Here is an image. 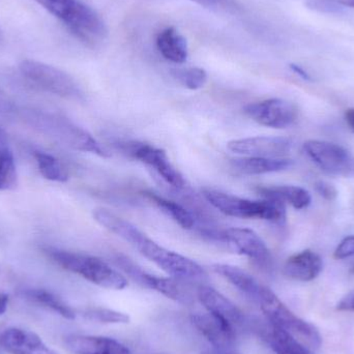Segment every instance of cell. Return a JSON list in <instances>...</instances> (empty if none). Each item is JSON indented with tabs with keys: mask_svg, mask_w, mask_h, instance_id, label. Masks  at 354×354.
Returning a JSON list of instances; mask_svg holds the SVG:
<instances>
[{
	"mask_svg": "<svg viewBox=\"0 0 354 354\" xmlns=\"http://www.w3.org/2000/svg\"><path fill=\"white\" fill-rule=\"evenodd\" d=\"M35 159L41 176L46 179L58 183H66L68 179V170L53 156L43 151H35Z\"/></svg>",
	"mask_w": 354,
	"mask_h": 354,
	"instance_id": "cell-27",
	"label": "cell"
},
{
	"mask_svg": "<svg viewBox=\"0 0 354 354\" xmlns=\"http://www.w3.org/2000/svg\"><path fill=\"white\" fill-rule=\"evenodd\" d=\"M315 189L326 200H335L338 196V191H337L336 187L330 183H326V181H317L315 183Z\"/></svg>",
	"mask_w": 354,
	"mask_h": 354,
	"instance_id": "cell-34",
	"label": "cell"
},
{
	"mask_svg": "<svg viewBox=\"0 0 354 354\" xmlns=\"http://www.w3.org/2000/svg\"><path fill=\"white\" fill-rule=\"evenodd\" d=\"M66 344L75 354H132L126 345L107 337L72 335Z\"/></svg>",
	"mask_w": 354,
	"mask_h": 354,
	"instance_id": "cell-17",
	"label": "cell"
},
{
	"mask_svg": "<svg viewBox=\"0 0 354 354\" xmlns=\"http://www.w3.org/2000/svg\"><path fill=\"white\" fill-rule=\"evenodd\" d=\"M17 185L14 156L8 149L0 151V191L12 189Z\"/></svg>",
	"mask_w": 354,
	"mask_h": 354,
	"instance_id": "cell-29",
	"label": "cell"
},
{
	"mask_svg": "<svg viewBox=\"0 0 354 354\" xmlns=\"http://www.w3.org/2000/svg\"><path fill=\"white\" fill-rule=\"evenodd\" d=\"M86 316L89 319L103 324H128L130 322V317L127 314L102 308L89 310L86 312Z\"/></svg>",
	"mask_w": 354,
	"mask_h": 354,
	"instance_id": "cell-30",
	"label": "cell"
},
{
	"mask_svg": "<svg viewBox=\"0 0 354 354\" xmlns=\"http://www.w3.org/2000/svg\"><path fill=\"white\" fill-rule=\"evenodd\" d=\"M304 149L326 174L354 178V156L344 147L328 141L309 140L304 145Z\"/></svg>",
	"mask_w": 354,
	"mask_h": 354,
	"instance_id": "cell-8",
	"label": "cell"
},
{
	"mask_svg": "<svg viewBox=\"0 0 354 354\" xmlns=\"http://www.w3.org/2000/svg\"><path fill=\"white\" fill-rule=\"evenodd\" d=\"M345 118H346L347 124H349V127L353 129L354 132V109L347 110Z\"/></svg>",
	"mask_w": 354,
	"mask_h": 354,
	"instance_id": "cell-40",
	"label": "cell"
},
{
	"mask_svg": "<svg viewBox=\"0 0 354 354\" xmlns=\"http://www.w3.org/2000/svg\"><path fill=\"white\" fill-rule=\"evenodd\" d=\"M141 195L151 203L155 204L159 209L165 212L172 220L176 221L181 228L191 230L195 225V218H194L193 214L177 202L166 199L151 191H143Z\"/></svg>",
	"mask_w": 354,
	"mask_h": 354,
	"instance_id": "cell-25",
	"label": "cell"
},
{
	"mask_svg": "<svg viewBox=\"0 0 354 354\" xmlns=\"http://www.w3.org/2000/svg\"><path fill=\"white\" fill-rule=\"evenodd\" d=\"M253 301L259 306L268 322L282 328L304 345L312 348L322 345V335L317 328L295 315L268 287L261 285Z\"/></svg>",
	"mask_w": 354,
	"mask_h": 354,
	"instance_id": "cell-5",
	"label": "cell"
},
{
	"mask_svg": "<svg viewBox=\"0 0 354 354\" xmlns=\"http://www.w3.org/2000/svg\"><path fill=\"white\" fill-rule=\"evenodd\" d=\"M158 50L165 59L174 64H183L189 56L187 41L176 27H166L156 39Z\"/></svg>",
	"mask_w": 354,
	"mask_h": 354,
	"instance_id": "cell-19",
	"label": "cell"
},
{
	"mask_svg": "<svg viewBox=\"0 0 354 354\" xmlns=\"http://www.w3.org/2000/svg\"><path fill=\"white\" fill-rule=\"evenodd\" d=\"M50 14L62 21L68 30L89 46L107 37V27L101 17L80 0H35Z\"/></svg>",
	"mask_w": 354,
	"mask_h": 354,
	"instance_id": "cell-2",
	"label": "cell"
},
{
	"mask_svg": "<svg viewBox=\"0 0 354 354\" xmlns=\"http://www.w3.org/2000/svg\"><path fill=\"white\" fill-rule=\"evenodd\" d=\"M203 354H237V353H233L232 351H218V349H212V351H207L206 353H204Z\"/></svg>",
	"mask_w": 354,
	"mask_h": 354,
	"instance_id": "cell-41",
	"label": "cell"
},
{
	"mask_svg": "<svg viewBox=\"0 0 354 354\" xmlns=\"http://www.w3.org/2000/svg\"><path fill=\"white\" fill-rule=\"evenodd\" d=\"M118 147L129 157L153 168L168 185L177 189L185 187V181L183 176L172 165L167 153L163 149L138 141L120 142Z\"/></svg>",
	"mask_w": 354,
	"mask_h": 354,
	"instance_id": "cell-9",
	"label": "cell"
},
{
	"mask_svg": "<svg viewBox=\"0 0 354 354\" xmlns=\"http://www.w3.org/2000/svg\"><path fill=\"white\" fill-rule=\"evenodd\" d=\"M192 322L214 349L232 351L237 335L232 328L209 313L195 314Z\"/></svg>",
	"mask_w": 354,
	"mask_h": 354,
	"instance_id": "cell-15",
	"label": "cell"
},
{
	"mask_svg": "<svg viewBox=\"0 0 354 354\" xmlns=\"http://www.w3.org/2000/svg\"><path fill=\"white\" fill-rule=\"evenodd\" d=\"M48 257L57 266L68 272H74L85 280L112 290H122L128 286V281L118 270L112 268L107 262L95 256L58 249L45 250Z\"/></svg>",
	"mask_w": 354,
	"mask_h": 354,
	"instance_id": "cell-4",
	"label": "cell"
},
{
	"mask_svg": "<svg viewBox=\"0 0 354 354\" xmlns=\"http://www.w3.org/2000/svg\"><path fill=\"white\" fill-rule=\"evenodd\" d=\"M172 76L189 91H198L207 82V73L201 68H174Z\"/></svg>",
	"mask_w": 354,
	"mask_h": 354,
	"instance_id": "cell-28",
	"label": "cell"
},
{
	"mask_svg": "<svg viewBox=\"0 0 354 354\" xmlns=\"http://www.w3.org/2000/svg\"><path fill=\"white\" fill-rule=\"evenodd\" d=\"M14 112L12 102L8 99V95L0 89V115H10Z\"/></svg>",
	"mask_w": 354,
	"mask_h": 354,
	"instance_id": "cell-36",
	"label": "cell"
},
{
	"mask_svg": "<svg viewBox=\"0 0 354 354\" xmlns=\"http://www.w3.org/2000/svg\"><path fill=\"white\" fill-rule=\"evenodd\" d=\"M337 309L342 312H353L354 313V290L347 293L337 305Z\"/></svg>",
	"mask_w": 354,
	"mask_h": 354,
	"instance_id": "cell-35",
	"label": "cell"
},
{
	"mask_svg": "<svg viewBox=\"0 0 354 354\" xmlns=\"http://www.w3.org/2000/svg\"><path fill=\"white\" fill-rule=\"evenodd\" d=\"M197 297L207 313L218 318L236 334L245 328L247 322L243 312L216 289L201 285L198 288Z\"/></svg>",
	"mask_w": 354,
	"mask_h": 354,
	"instance_id": "cell-12",
	"label": "cell"
},
{
	"mask_svg": "<svg viewBox=\"0 0 354 354\" xmlns=\"http://www.w3.org/2000/svg\"><path fill=\"white\" fill-rule=\"evenodd\" d=\"M206 236L230 245L237 253L247 256L261 266L270 263V252L263 239L248 228H229L222 231L206 230Z\"/></svg>",
	"mask_w": 354,
	"mask_h": 354,
	"instance_id": "cell-10",
	"label": "cell"
},
{
	"mask_svg": "<svg viewBox=\"0 0 354 354\" xmlns=\"http://www.w3.org/2000/svg\"><path fill=\"white\" fill-rule=\"evenodd\" d=\"M115 262L131 278L134 279L137 282L142 284L143 286L153 289V290L165 295L168 299H174V301H178V303H189V295L183 290V287L176 281L147 274V272L141 270L137 264H135L132 260L129 259L128 257L124 255L116 256Z\"/></svg>",
	"mask_w": 354,
	"mask_h": 354,
	"instance_id": "cell-14",
	"label": "cell"
},
{
	"mask_svg": "<svg viewBox=\"0 0 354 354\" xmlns=\"http://www.w3.org/2000/svg\"><path fill=\"white\" fill-rule=\"evenodd\" d=\"M204 8L221 12H236L239 10V2L236 0H189Z\"/></svg>",
	"mask_w": 354,
	"mask_h": 354,
	"instance_id": "cell-31",
	"label": "cell"
},
{
	"mask_svg": "<svg viewBox=\"0 0 354 354\" xmlns=\"http://www.w3.org/2000/svg\"><path fill=\"white\" fill-rule=\"evenodd\" d=\"M93 218L97 224L132 245L140 237L141 233H143L128 221L120 218L105 208H97L93 210Z\"/></svg>",
	"mask_w": 354,
	"mask_h": 354,
	"instance_id": "cell-22",
	"label": "cell"
},
{
	"mask_svg": "<svg viewBox=\"0 0 354 354\" xmlns=\"http://www.w3.org/2000/svg\"><path fill=\"white\" fill-rule=\"evenodd\" d=\"M264 338L276 354H312L303 343L270 322L264 332Z\"/></svg>",
	"mask_w": 354,
	"mask_h": 354,
	"instance_id": "cell-24",
	"label": "cell"
},
{
	"mask_svg": "<svg viewBox=\"0 0 354 354\" xmlns=\"http://www.w3.org/2000/svg\"><path fill=\"white\" fill-rule=\"evenodd\" d=\"M291 160L272 159V158L245 157L231 161L235 171L243 176H261L288 169L292 166Z\"/></svg>",
	"mask_w": 354,
	"mask_h": 354,
	"instance_id": "cell-20",
	"label": "cell"
},
{
	"mask_svg": "<svg viewBox=\"0 0 354 354\" xmlns=\"http://www.w3.org/2000/svg\"><path fill=\"white\" fill-rule=\"evenodd\" d=\"M0 346L10 354H58L37 335L21 328H8L0 335Z\"/></svg>",
	"mask_w": 354,
	"mask_h": 354,
	"instance_id": "cell-16",
	"label": "cell"
},
{
	"mask_svg": "<svg viewBox=\"0 0 354 354\" xmlns=\"http://www.w3.org/2000/svg\"><path fill=\"white\" fill-rule=\"evenodd\" d=\"M308 6L314 10L324 12H339L341 10L340 4L336 3L333 0H309Z\"/></svg>",
	"mask_w": 354,
	"mask_h": 354,
	"instance_id": "cell-33",
	"label": "cell"
},
{
	"mask_svg": "<svg viewBox=\"0 0 354 354\" xmlns=\"http://www.w3.org/2000/svg\"><path fill=\"white\" fill-rule=\"evenodd\" d=\"M257 193L264 199H274L290 204L295 209H304L311 204V195L307 189L297 185H276L257 187Z\"/></svg>",
	"mask_w": 354,
	"mask_h": 354,
	"instance_id": "cell-21",
	"label": "cell"
},
{
	"mask_svg": "<svg viewBox=\"0 0 354 354\" xmlns=\"http://www.w3.org/2000/svg\"><path fill=\"white\" fill-rule=\"evenodd\" d=\"M291 71L292 72H295V74L299 75V77H301V79H304V80L307 81H311V76H310V74H308L307 71L304 70L303 68H301V66H297V64H291L290 66Z\"/></svg>",
	"mask_w": 354,
	"mask_h": 354,
	"instance_id": "cell-37",
	"label": "cell"
},
{
	"mask_svg": "<svg viewBox=\"0 0 354 354\" xmlns=\"http://www.w3.org/2000/svg\"><path fill=\"white\" fill-rule=\"evenodd\" d=\"M202 195L225 216L239 218H258L277 224H283L286 221V207L279 200L245 199L212 187H203Z\"/></svg>",
	"mask_w": 354,
	"mask_h": 354,
	"instance_id": "cell-3",
	"label": "cell"
},
{
	"mask_svg": "<svg viewBox=\"0 0 354 354\" xmlns=\"http://www.w3.org/2000/svg\"><path fill=\"white\" fill-rule=\"evenodd\" d=\"M133 247L149 261L178 280L202 282L207 279L205 270L197 262L158 245L145 233Z\"/></svg>",
	"mask_w": 354,
	"mask_h": 354,
	"instance_id": "cell-6",
	"label": "cell"
},
{
	"mask_svg": "<svg viewBox=\"0 0 354 354\" xmlns=\"http://www.w3.org/2000/svg\"><path fill=\"white\" fill-rule=\"evenodd\" d=\"M22 76L37 88L68 99H78L81 91L76 81L59 68L35 60H24L19 66Z\"/></svg>",
	"mask_w": 354,
	"mask_h": 354,
	"instance_id": "cell-7",
	"label": "cell"
},
{
	"mask_svg": "<svg viewBox=\"0 0 354 354\" xmlns=\"http://www.w3.org/2000/svg\"><path fill=\"white\" fill-rule=\"evenodd\" d=\"M22 295L33 303L51 309L52 311L56 312L66 319L73 320L76 317L74 310L70 306L66 305L62 299L49 291L44 289H27L23 291Z\"/></svg>",
	"mask_w": 354,
	"mask_h": 354,
	"instance_id": "cell-26",
	"label": "cell"
},
{
	"mask_svg": "<svg viewBox=\"0 0 354 354\" xmlns=\"http://www.w3.org/2000/svg\"><path fill=\"white\" fill-rule=\"evenodd\" d=\"M212 268L216 274L226 279L229 283L236 287L252 301L255 299L262 284H260L251 274L237 266H229V264H214Z\"/></svg>",
	"mask_w": 354,
	"mask_h": 354,
	"instance_id": "cell-23",
	"label": "cell"
},
{
	"mask_svg": "<svg viewBox=\"0 0 354 354\" xmlns=\"http://www.w3.org/2000/svg\"><path fill=\"white\" fill-rule=\"evenodd\" d=\"M335 258L338 260L354 259V235L345 237L334 254ZM353 272H354V266H353Z\"/></svg>",
	"mask_w": 354,
	"mask_h": 354,
	"instance_id": "cell-32",
	"label": "cell"
},
{
	"mask_svg": "<svg viewBox=\"0 0 354 354\" xmlns=\"http://www.w3.org/2000/svg\"><path fill=\"white\" fill-rule=\"evenodd\" d=\"M24 118L35 130L71 149L93 153L101 158L111 157V153L87 131L64 116L41 110H26Z\"/></svg>",
	"mask_w": 354,
	"mask_h": 354,
	"instance_id": "cell-1",
	"label": "cell"
},
{
	"mask_svg": "<svg viewBox=\"0 0 354 354\" xmlns=\"http://www.w3.org/2000/svg\"><path fill=\"white\" fill-rule=\"evenodd\" d=\"M8 135L4 132L3 129L0 127V151L8 149Z\"/></svg>",
	"mask_w": 354,
	"mask_h": 354,
	"instance_id": "cell-38",
	"label": "cell"
},
{
	"mask_svg": "<svg viewBox=\"0 0 354 354\" xmlns=\"http://www.w3.org/2000/svg\"><path fill=\"white\" fill-rule=\"evenodd\" d=\"M8 297L6 295L0 293V315L4 313L8 309Z\"/></svg>",
	"mask_w": 354,
	"mask_h": 354,
	"instance_id": "cell-39",
	"label": "cell"
},
{
	"mask_svg": "<svg viewBox=\"0 0 354 354\" xmlns=\"http://www.w3.org/2000/svg\"><path fill=\"white\" fill-rule=\"evenodd\" d=\"M291 140L282 137H250L231 140L227 143V149L237 155L272 159L284 157L291 151Z\"/></svg>",
	"mask_w": 354,
	"mask_h": 354,
	"instance_id": "cell-13",
	"label": "cell"
},
{
	"mask_svg": "<svg viewBox=\"0 0 354 354\" xmlns=\"http://www.w3.org/2000/svg\"><path fill=\"white\" fill-rule=\"evenodd\" d=\"M322 270V258L311 250H305L287 259L284 266V274L292 280L310 282L315 280Z\"/></svg>",
	"mask_w": 354,
	"mask_h": 354,
	"instance_id": "cell-18",
	"label": "cell"
},
{
	"mask_svg": "<svg viewBox=\"0 0 354 354\" xmlns=\"http://www.w3.org/2000/svg\"><path fill=\"white\" fill-rule=\"evenodd\" d=\"M248 118L260 126L272 129H285L297 120V111L290 102L282 99H268L249 104L243 108Z\"/></svg>",
	"mask_w": 354,
	"mask_h": 354,
	"instance_id": "cell-11",
	"label": "cell"
},
{
	"mask_svg": "<svg viewBox=\"0 0 354 354\" xmlns=\"http://www.w3.org/2000/svg\"><path fill=\"white\" fill-rule=\"evenodd\" d=\"M2 39H3V35H2L1 29H0V43H1Z\"/></svg>",
	"mask_w": 354,
	"mask_h": 354,
	"instance_id": "cell-42",
	"label": "cell"
}]
</instances>
